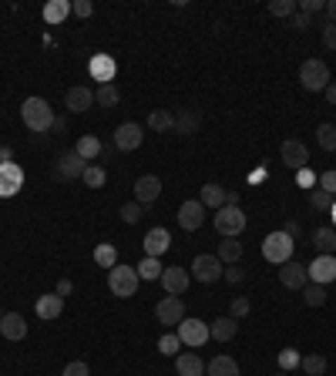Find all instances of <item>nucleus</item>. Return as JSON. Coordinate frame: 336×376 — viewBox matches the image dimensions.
<instances>
[{
    "instance_id": "c9c22d12",
    "label": "nucleus",
    "mask_w": 336,
    "mask_h": 376,
    "mask_svg": "<svg viewBox=\"0 0 336 376\" xmlns=\"http://www.w3.org/2000/svg\"><path fill=\"white\" fill-rule=\"evenodd\" d=\"M172 121H175V115L165 111V108H158V111L148 115V128H152V131H168V128H172Z\"/></svg>"
},
{
    "instance_id": "393cba45",
    "label": "nucleus",
    "mask_w": 336,
    "mask_h": 376,
    "mask_svg": "<svg viewBox=\"0 0 336 376\" xmlns=\"http://www.w3.org/2000/svg\"><path fill=\"white\" fill-rule=\"evenodd\" d=\"M209 332H212V339H219V343H229L232 336L239 332V319L232 316H219L209 323Z\"/></svg>"
},
{
    "instance_id": "1a4fd4ad",
    "label": "nucleus",
    "mask_w": 336,
    "mask_h": 376,
    "mask_svg": "<svg viewBox=\"0 0 336 376\" xmlns=\"http://www.w3.org/2000/svg\"><path fill=\"white\" fill-rule=\"evenodd\" d=\"M155 319L165 323V326H179L185 319V302L182 296H165V299L155 306Z\"/></svg>"
},
{
    "instance_id": "58836bf2",
    "label": "nucleus",
    "mask_w": 336,
    "mask_h": 376,
    "mask_svg": "<svg viewBox=\"0 0 336 376\" xmlns=\"http://www.w3.org/2000/svg\"><path fill=\"white\" fill-rule=\"evenodd\" d=\"M333 202L336 198L330 195V192H323V188H313V192H309V205H313L316 212H330L333 209Z\"/></svg>"
},
{
    "instance_id": "6e6d98bb",
    "label": "nucleus",
    "mask_w": 336,
    "mask_h": 376,
    "mask_svg": "<svg viewBox=\"0 0 336 376\" xmlns=\"http://www.w3.org/2000/svg\"><path fill=\"white\" fill-rule=\"evenodd\" d=\"M296 181H299V185H303V188H306V185H313V181H316V179H313V175H309L306 168H299V171H296Z\"/></svg>"
},
{
    "instance_id": "680f3d73",
    "label": "nucleus",
    "mask_w": 336,
    "mask_h": 376,
    "mask_svg": "<svg viewBox=\"0 0 336 376\" xmlns=\"http://www.w3.org/2000/svg\"><path fill=\"white\" fill-rule=\"evenodd\" d=\"M330 215H333V228H336V202H333V209H330Z\"/></svg>"
},
{
    "instance_id": "c756f323",
    "label": "nucleus",
    "mask_w": 336,
    "mask_h": 376,
    "mask_svg": "<svg viewBox=\"0 0 336 376\" xmlns=\"http://www.w3.org/2000/svg\"><path fill=\"white\" fill-rule=\"evenodd\" d=\"M71 14V4L67 0H51L44 7V20L51 24V27H58V24H64V17Z\"/></svg>"
},
{
    "instance_id": "6e6552de",
    "label": "nucleus",
    "mask_w": 336,
    "mask_h": 376,
    "mask_svg": "<svg viewBox=\"0 0 336 376\" xmlns=\"http://www.w3.org/2000/svg\"><path fill=\"white\" fill-rule=\"evenodd\" d=\"M141 141H145V131H141V124L135 121H124L115 128V148L118 151H135L141 148Z\"/></svg>"
},
{
    "instance_id": "2eb2a0df",
    "label": "nucleus",
    "mask_w": 336,
    "mask_h": 376,
    "mask_svg": "<svg viewBox=\"0 0 336 376\" xmlns=\"http://www.w3.org/2000/svg\"><path fill=\"white\" fill-rule=\"evenodd\" d=\"M84 168H88V162L77 155L75 148L64 151L61 158H58V175H61L64 181H75V179H84Z\"/></svg>"
},
{
    "instance_id": "bb28decb",
    "label": "nucleus",
    "mask_w": 336,
    "mask_h": 376,
    "mask_svg": "<svg viewBox=\"0 0 336 376\" xmlns=\"http://www.w3.org/2000/svg\"><path fill=\"white\" fill-rule=\"evenodd\" d=\"M205 209H222L226 205V188L222 185H215V181H209V185H202V198H199Z\"/></svg>"
},
{
    "instance_id": "a878e982",
    "label": "nucleus",
    "mask_w": 336,
    "mask_h": 376,
    "mask_svg": "<svg viewBox=\"0 0 336 376\" xmlns=\"http://www.w3.org/2000/svg\"><path fill=\"white\" fill-rule=\"evenodd\" d=\"M313 245H316L320 256H336V228L320 226L313 232Z\"/></svg>"
},
{
    "instance_id": "72a5a7b5",
    "label": "nucleus",
    "mask_w": 336,
    "mask_h": 376,
    "mask_svg": "<svg viewBox=\"0 0 336 376\" xmlns=\"http://www.w3.org/2000/svg\"><path fill=\"white\" fill-rule=\"evenodd\" d=\"M219 259H222V262H229V266H235V262L243 259V242H239V239H226L222 245H219Z\"/></svg>"
},
{
    "instance_id": "0e129e2a",
    "label": "nucleus",
    "mask_w": 336,
    "mask_h": 376,
    "mask_svg": "<svg viewBox=\"0 0 336 376\" xmlns=\"http://www.w3.org/2000/svg\"><path fill=\"white\" fill-rule=\"evenodd\" d=\"M279 376H286V373H279Z\"/></svg>"
},
{
    "instance_id": "a18cd8bd",
    "label": "nucleus",
    "mask_w": 336,
    "mask_h": 376,
    "mask_svg": "<svg viewBox=\"0 0 336 376\" xmlns=\"http://www.w3.org/2000/svg\"><path fill=\"white\" fill-rule=\"evenodd\" d=\"M249 309H252V302L245 299V296H235V299H232V306H229V316L232 319H243V316H249Z\"/></svg>"
},
{
    "instance_id": "f3484780",
    "label": "nucleus",
    "mask_w": 336,
    "mask_h": 376,
    "mask_svg": "<svg viewBox=\"0 0 336 376\" xmlns=\"http://www.w3.org/2000/svg\"><path fill=\"white\" fill-rule=\"evenodd\" d=\"M64 105H67L71 115H81V111H88V108L94 105V91L88 88V84H75V88H67V94H64Z\"/></svg>"
},
{
    "instance_id": "e2e57ef3",
    "label": "nucleus",
    "mask_w": 336,
    "mask_h": 376,
    "mask_svg": "<svg viewBox=\"0 0 336 376\" xmlns=\"http://www.w3.org/2000/svg\"><path fill=\"white\" fill-rule=\"evenodd\" d=\"M0 319H4V309H0Z\"/></svg>"
},
{
    "instance_id": "ddd939ff",
    "label": "nucleus",
    "mask_w": 336,
    "mask_h": 376,
    "mask_svg": "<svg viewBox=\"0 0 336 376\" xmlns=\"http://www.w3.org/2000/svg\"><path fill=\"white\" fill-rule=\"evenodd\" d=\"M88 71H91V77L98 81V84H115L118 64H115V58H111V54H94V58L88 60Z\"/></svg>"
},
{
    "instance_id": "a19ab883",
    "label": "nucleus",
    "mask_w": 336,
    "mask_h": 376,
    "mask_svg": "<svg viewBox=\"0 0 336 376\" xmlns=\"http://www.w3.org/2000/svg\"><path fill=\"white\" fill-rule=\"evenodd\" d=\"M303 302H306V306H323V302H326V286L309 283V286L303 289Z\"/></svg>"
},
{
    "instance_id": "052dcab7",
    "label": "nucleus",
    "mask_w": 336,
    "mask_h": 376,
    "mask_svg": "<svg viewBox=\"0 0 336 376\" xmlns=\"http://www.w3.org/2000/svg\"><path fill=\"white\" fill-rule=\"evenodd\" d=\"M326 101L336 105V81H330V88H326Z\"/></svg>"
},
{
    "instance_id": "f8f14e48",
    "label": "nucleus",
    "mask_w": 336,
    "mask_h": 376,
    "mask_svg": "<svg viewBox=\"0 0 336 376\" xmlns=\"http://www.w3.org/2000/svg\"><path fill=\"white\" fill-rule=\"evenodd\" d=\"M309 283H316V286H326V283H333L336 279V256H316L309 266Z\"/></svg>"
},
{
    "instance_id": "f03ea898",
    "label": "nucleus",
    "mask_w": 336,
    "mask_h": 376,
    "mask_svg": "<svg viewBox=\"0 0 336 376\" xmlns=\"http://www.w3.org/2000/svg\"><path fill=\"white\" fill-rule=\"evenodd\" d=\"M138 283H141V279H138L135 266H122V262H118L115 269H108V289H111L118 299H131L138 292Z\"/></svg>"
},
{
    "instance_id": "9d476101",
    "label": "nucleus",
    "mask_w": 336,
    "mask_h": 376,
    "mask_svg": "<svg viewBox=\"0 0 336 376\" xmlns=\"http://www.w3.org/2000/svg\"><path fill=\"white\" fill-rule=\"evenodd\" d=\"M158 283L165 286V296H182L185 289H188V283H192V272L182 269V266H165Z\"/></svg>"
},
{
    "instance_id": "b1692460",
    "label": "nucleus",
    "mask_w": 336,
    "mask_h": 376,
    "mask_svg": "<svg viewBox=\"0 0 336 376\" xmlns=\"http://www.w3.org/2000/svg\"><path fill=\"white\" fill-rule=\"evenodd\" d=\"M175 370H179V376H205V363L192 349V353H179L175 356Z\"/></svg>"
},
{
    "instance_id": "13d9d810",
    "label": "nucleus",
    "mask_w": 336,
    "mask_h": 376,
    "mask_svg": "<svg viewBox=\"0 0 336 376\" xmlns=\"http://www.w3.org/2000/svg\"><path fill=\"white\" fill-rule=\"evenodd\" d=\"M326 20L336 24V0H326Z\"/></svg>"
},
{
    "instance_id": "9b49d317",
    "label": "nucleus",
    "mask_w": 336,
    "mask_h": 376,
    "mask_svg": "<svg viewBox=\"0 0 336 376\" xmlns=\"http://www.w3.org/2000/svg\"><path fill=\"white\" fill-rule=\"evenodd\" d=\"M24 188V171L14 162H4L0 165V198H14Z\"/></svg>"
},
{
    "instance_id": "c03bdc74",
    "label": "nucleus",
    "mask_w": 336,
    "mask_h": 376,
    "mask_svg": "<svg viewBox=\"0 0 336 376\" xmlns=\"http://www.w3.org/2000/svg\"><path fill=\"white\" fill-rule=\"evenodd\" d=\"M141 209H145V205H138V202H128V205H122V222H128V226L141 222Z\"/></svg>"
},
{
    "instance_id": "412c9836",
    "label": "nucleus",
    "mask_w": 336,
    "mask_h": 376,
    "mask_svg": "<svg viewBox=\"0 0 336 376\" xmlns=\"http://www.w3.org/2000/svg\"><path fill=\"white\" fill-rule=\"evenodd\" d=\"M34 313H37V319H58L64 313V299L58 296V292H47V296H37V302H34Z\"/></svg>"
},
{
    "instance_id": "8fccbe9b",
    "label": "nucleus",
    "mask_w": 336,
    "mask_h": 376,
    "mask_svg": "<svg viewBox=\"0 0 336 376\" xmlns=\"http://www.w3.org/2000/svg\"><path fill=\"white\" fill-rule=\"evenodd\" d=\"M323 44H326V51H336V24H330V20L323 27Z\"/></svg>"
},
{
    "instance_id": "79ce46f5",
    "label": "nucleus",
    "mask_w": 336,
    "mask_h": 376,
    "mask_svg": "<svg viewBox=\"0 0 336 376\" xmlns=\"http://www.w3.org/2000/svg\"><path fill=\"white\" fill-rule=\"evenodd\" d=\"M296 11H299L296 0H273V4H269V14L273 17H292Z\"/></svg>"
},
{
    "instance_id": "e433bc0d",
    "label": "nucleus",
    "mask_w": 336,
    "mask_h": 376,
    "mask_svg": "<svg viewBox=\"0 0 336 376\" xmlns=\"http://www.w3.org/2000/svg\"><path fill=\"white\" fill-rule=\"evenodd\" d=\"M81 181H84L88 188H101V185L108 181V171L101 165H88V168H84V179H81Z\"/></svg>"
},
{
    "instance_id": "3c124183",
    "label": "nucleus",
    "mask_w": 336,
    "mask_h": 376,
    "mask_svg": "<svg viewBox=\"0 0 336 376\" xmlns=\"http://www.w3.org/2000/svg\"><path fill=\"white\" fill-rule=\"evenodd\" d=\"M71 11H75L77 17H91L94 14V4H91V0H77V4H71Z\"/></svg>"
},
{
    "instance_id": "4c0bfd02",
    "label": "nucleus",
    "mask_w": 336,
    "mask_h": 376,
    "mask_svg": "<svg viewBox=\"0 0 336 376\" xmlns=\"http://www.w3.org/2000/svg\"><path fill=\"white\" fill-rule=\"evenodd\" d=\"M316 141H320L323 151H333L336 148V124H320V128H316Z\"/></svg>"
},
{
    "instance_id": "09e8293b",
    "label": "nucleus",
    "mask_w": 336,
    "mask_h": 376,
    "mask_svg": "<svg viewBox=\"0 0 336 376\" xmlns=\"http://www.w3.org/2000/svg\"><path fill=\"white\" fill-rule=\"evenodd\" d=\"M61 376H91V370H88V363L84 360H71L67 366H64Z\"/></svg>"
},
{
    "instance_id": "cd10ccee",
    "label": "nucleus",
    "mask_w": 336,
    "mask_h": 376,
    "mask_svg": "<svg viewBox=\"0 0 336 376\" xmlns=\"http://www.w3.org/2000/svg\"><path fill=\"white\" fill-rule=\"evenodd\" d=\"M101 148H105V145H101V141H98L94 135H81V138H77V145H75V151L81 155V158H84V162L101 158Z\"/></svg>"
},
{
    "instance_id": "bf43d9fd",
    "label": "nucleus",
    "mask_w": 336,
    "mask_h": 376,
    "mask_svg": "<svg viewBox=\"0 0 336 376\" xmlns=\"http://www.w3.org/2000/svg\"><path fill=\"white\" fill-rule=\"evenodd\" d=\"M4 162H14V151H11V145H7V148H0V165H4Z\"/></svg>"
},
{
    "instance_id": "0eeeda50",
    "label": "nucleus",
    "mask_w": 336,
    "mask_h": 376,
    "mask_svg": "<svg viewBox=\"0 0 336 376\" xmlns=\"http://www.w3.org/2000/svg\"><path fill=\"white\" fill-rule=\"evenodd\" d=\"M222 259L219 256H195V262H192V275H195V283H219L222 279Z\"/></svg>"
},
{
    "instance_id": "4be33fe9",
    "label": "nucleus",
    "mask_w": 336,
    "mask_h": 376,
    "mask_svg": "<svg viewBox=\"0 0 336 376\" xmlns=\"http://www.w3.org/2000/svg\"><path fill=\"white\" fill-rule=\"evenodd\" d=\"M145 256H152V259H158L162 252H168V245H172V235H168V228H152L148 235H145Z\"/></svg>"
},
{
    "instance_id": "864d4df0",
    "label": "nucleus",
    "mask_w": 336,
    "mask_h": 376,
    "mask_svg": "<svg viewBox=\"0 0 336 376\" xmlns=\"http://www.w3.org/2000/svg\"><path fill=\"white\" fill-rule=\"evenodd\" d=\"M222 275L229 279L232 286H235V283H243V279H245V272H243V269H235V266H232V269H226V272H222Z\"/></svg>"
},
{
    "instance_id": "39448f33",
    "label": "nucleus",
    "mask_w": 336,
    "mask_h": 376,
    "mask_svg": "<svg viewBox=\"0 0 336 376\" xmlns=\"http://www.w3.org/2000/svg\"><path fill=\"white\" fill-rule=\"evenodd\" d=\"M245 212L239 205H222V209L215 212V228H219V235H226V239H239V232L245 228Z\"/></svg>"
},
{
    "instance_id": "5fc2aeb1",
    "label": "nucleus",
    "mask_w": 336,
    "mask_h": 376,
    "mask_svg": "<svg viewBox=\"0 0 336 376\" xmlns=\"http://www.w3.org/2000/svg\"><path fill=\"white\" fill-rule=\"evenodd\" d=\"M71 289H75V283H71V279H61V283H58V296H71Z\"/></svg>"
},
{
    "instance_id": "7c9ffc66",
    "label": "nucleus",
    "mask_w": 336,
    "mask_h": 376,
    "mask_svg": "<svg viewBox=\"0 0 336 376\" xmlns=\"http://www.w3.org/2000/svg\"><path fill=\"white\" fill-rule=\"evenodd\" d=\"M118 101H122V91H118V84H98V91H94V105L115 108Z\"/></svg>"
},
{
    "instance_id": "2f4dec72",
    "label": "nucleus",
    "mask_w": 336,
    "mask_h": 376,
    "mask_svg": "<svg viewBox=\"0 0 336 376\" xmlns=\"http://www.w3.org/2000/svg\"><path fill=\"white\" fill-rule=\"evenodd\" d=\"M299 366H303L306 376H323L330 363H326V356H323V353H309V356H303V360H299Z\"/></svg>"
},
{
    "instance_id": "37998d69",
    "label": "nucleus",
    "mask_w": 336,
    "mask_h": 376,
    "mask_svg": "<svg viewBox=\"0 0 336 376\" xmlns=\"http://www.w3.org/2000/svg\"><path fill=\"white\" fill-rule=\"evenodd\" d=\"M299 360H303V356H299L296 349H283V353H279V370H283V373H290V370L299 366Z\"/></svg>"
},
{
    "instance_id": "423d86ee",
    "label": "nucleus",
    "mask_w": 336,
    "mask_h": 376,
    "mask_svg": "<svg viewBox=\"0 0 336 376\" xmlns=\"http://www.w3.org/2000/svg\"><path fill=\"white\" fill-rule=\"evenodd\" d=\"M179 339H182V346H192V349L205 346V343L212 339L209 323H202V319H182V323H179Z\"/></svg>"
},
{
    "instance_id": "dca6fc26",
    "label": "nucleus",
    "mask_w": 336,
    "mask_h": 376,
    "mask_svg": "<svg viewBox=\"0 0 336 376\" xmlns=\"http://www.w3.org/2000/svg\"><path fill=\"white\" fill-rule=\"evenodd\" d=\"M202 222H205V205L195 202V198L182 202V209H179V226H182L185 232H195V228H202Z\"/></svg>"
},
{
    "instance_id": "4d7b16f0",
    "label": "nucleus",
    "mask_w": 336,
    "mask_h": 376,
    "mask_svg": "<svg viewBox=\"0 0 336 376\" xmlns=\"http://www.w3.org/2000/svg\"><path fill=\"white\" fill-rule=\"evenodd\" d=\"M51 131H54V135H64V131H67V118H54Z\"/></svg>"
},
{
    "instance_id": "f257e3e1",
    "label": "nucleus",
    "mask_w": 336,
    "mask_h": 376,
    "mask_svg": "<svg viewBox=\"0 0 336 376\" xmlns=\"http://www.w3.org/2000/svg\"><path fill=\"white\" fill-rule=\"evenodd\" d=\"M20 118H24V124L31 128L34 135H44L54 124V111H51V105H47L44 98H27L20 105Z\"/></svg>"
},
{
    "instance_id": "4468645a",
    "label": "nucleus",
    "mask_w": 336,
    "mask_h": 376,
    "mask_svg": "<svg viewBox=\"0 0 336 376\" xmlns=\"http://www.w3.org/2000/svg\"><path fill=\"white\" fill-rule=\"evenodd\" d=\"M279 283L286 289H306L309 286V272H306V266L303 262H283L279 266Z\"/></svg>"
},
{
    "instance_id": "ea45409f",
    "label": "nucleus",
    "mask_w": 336,
    "mask_h": 376,
    "mask_svg": "<svg viewBox=\"0 0 336 376\" xmlns=\"http://www.w3.org/2000/svg\"><path fill=\"white\" fill-rule=\"evenodd\" d=\"M179 349H182L179 332H165V336L158 339V353H165V356H179Z\"/></svg>"
},
{
    "instance_id": "7ed1b4c3",
    "label": "nucleus",
    "mask_w": 336,
    "mask_h": 376,
    "mask_svg": "<svg viewBox=\"0 0 336 376\" xmlns=\"http://www.w3.org/2000/svg\"><path fill=\"white\" fill-rule=\"evenodd\" d=\"M292 249H296V242H292V235H286V232H269V235L262 239V256H266V262H276V266L290 262Z\"/></svg>"
},
{
    "instance_id": "a211bd4d",
    "label": "nucleus",
    "mask_w": 336,
    "mask_h": 376,
    "mask_svg": "<svg viewBox=\"0 0 336 376\" xmlns=\"http://www.w3.org/2000/svg\"><path fill=\"white\" fill-rule=\"evenodd\" d=\"M0 336L11 339V343L27 339V319L20 316V313H4V319H0Z\"/></svg>"
},
{
    "instance_id": "5701e85b",
    "label": "nucleus",
    "mask_w": 336,
    "mask_h": 376,
    "mask_svg": "<svg viewBox=\"0 0 336 376\" xmlns=\"http://www.w3.org/2000/svg\"><path fill=\"white\" fill-rule=\"evenodd\" d=\"M195 128H199V111H192V108H182V111H175V121H172V131L175 135H195Z\"/></svg>"
},
{
    "instance_id": "20e7f679",
    "label": "nucleus",
    "mask_w": 336,
    "mask_h": 376,
    "mask_svg": "<svg viewBox=\"0 0 336 376\" xmlns=\"http://www.w3.org/2000/svg\"><path fill=\"white\" fill-rule=\"evenodd\" d=\"M299 84H303L306 91H326L330 88V64L320 58L303 60V67H299Z\"/></svg>"
},
{
    "instance_id": "6ab92c4d",
    "label": "nucleus",
    "mask_w": 336,
    "mask_h": 376,
    "mask_svg": "<svg viewBox=\"0 0 336 376\" xmlns=\"http://www.w3.org/2000/svg\"><path fill=\"white\" fill-rule=\"evenodd\" d=\"M279 155H283V162L290 168H306V162H309V148H306L299 138H290V141H283V148H279Z\"/></svg>"
},
{
    "instance_id": "de8ad7c7",
    "label": "nucleus",
    "mask_w": 336,
    "mask_h": 376,
    "mask_svg": "<svg viewBox=\"0 0 336 376\" xmlns=\"http://www.w3.org/2000/svg\"><path fill=\"white\" fill-rule=\"evenodd\" d=\"M316 188H323V192H330L336 198V171H323L320 179H316Z\"/></svg>"
},
{
    "instance_id": "603ef678",
    "label": "nucleus",
    "mask_w": 336,
    "mask_h": 376,
    "mask_svg": "<svg viewBox=\"0 0 336 376\" xmlns=\"http://www.w3.org/2000/svg\"><path fill=\"white\" fill-rule=\"evenodd\" d=\"M290 24H292V30H306V27H309V17H306V14H299V11H296V14L290 17Z\"/></svg>"
},
{
    "instance_id": "c85d7f7f",
    "label": "nucleus",
    "mask_w": 336,
    "mask_h": 376,
    "mask_svg": "<svg viewBox=\"0 0 336 376\" xmlns=\"http://www.w3.org/2000/svg\"><path fill=\"white\" fill-rule=\"evenodd\" d=\"M205 376H239V363L232 360V356H215L205 366Z\"/></svg>"
},
{
    "instance_id": "49530a36",
    "label": "nucleus",
    "mask_w": 336,
    "mask_h": 376,
    "mask_svg": "<svg viewBox=\"0 0 336 376\" xmlns=\"http://www.w3.org/2000/svg\"><path fill=\"white\" fill-rule=\"evenodd\" d=\"M296 7H299V14H320V11H326V0H299V4H296Z\"/></svg>"
},
{
    "instance_id": "aec40b11",
    "label": "nucleus",
    "mask_w": 336,
    "mask_h": 376,
    "mask_svg": "<svg viewBox=\"0 0 336 376\" xmlns=\"http://www.w3.org/2000/svg\"><path fill=\"white\" fill-rule=\"evenodd\" d=\"M158 195H162V181H158V175H141V179L135 181V202L138 205H152Z\"/></svg>"
},
{
    "instance_id": "473e14b6",
    "label": "nucleus",
    "mask_w": 336,
    "mask_h": 376,
    "mask_svg": "<svg viewBox=\"0 0 336 376\" xmlns=\"http://www.w3.org/2000/svg\"><path fill=\"white\" fill-rule=\"evenodd\" d=\"M94 262H98L101 269H115V266H118V252H115V245H111V242H101V245L94 249Z\"/></svg>"
},
{
    "instance_id": "f704fd0d",
    "label": "nucleus",
    "mask_w": 336,
    "mask_h": 376,
    "mask_svg": "<svg viewBox=\"0 0 336 376\" xmlns=\"http://www.w3.org/2000/svg\"><path fill=\"white\" fill-rule=\"evenodd\" d=\"M138 269V279H162V272H165V266L158 262V259L145 256L141 259V266H135Z\"/></svg>"
}]
</instances>
